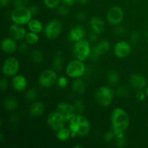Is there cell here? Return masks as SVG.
I'll use <instances>...</instances> for the list:
<instances>
[{
	"label": "cell",
	"mask_w": 148,
	"mask_h": 148,
	"mask_svg": "<svg viewBox=\"0 0 148 148\" xmlns=\"http://www.w3.org/2000/svg\"><path fill=\"white\" fill-rule=\"evenodd\" d=\"M114 137H115V134H114V131H113L112 130L106 132L103 136L104 140H105L106 142H107V143H108V142H111V140L114 138Z\"/></svg>",
	"instance_id": "36"
},
{
	"label": "cell",
	"mask_w": 148,
	"mask_h": 148,
	"mask_svg": "<svg viewBox=\"0 0 148 148\" xmlns=\"http://www.w3.org/2000/svg\"><path fill=\"white\" fill-rule=\"evenodd\" d=\"M86 67L82 61L74 59L69 62L65 68L66 75L71 78H79L85 75Z\"/></svg>",
	"instance_id": "6"
},
{
	"label": "cell",
	"mask_w": 148,
	"mask_h": 148,
	"mask_svg": "<svg viewBox=\"0 0 148 148\" xmlns=\"http://www.w3.org/2000/svg\"><path fill=\"white\" fill-rule=\"evenodd\" d=\"M30 57H31L32 61L36 64L41 63L44 59L42 51H40L38 49H34L32 51L31 53H30Z\"/></svg>",
	"instance_id": "28"
},
{
	"label": "cell",
	"mask_w": 148,
	"mask_h": 148,
	"mask_svg": "<svg viewBox=\"0 0 148 148\" xmlns=\"http://www.w3.org/2000/svg\"><path fill=\"white\" fill-rule=\"evenodd\" d=\"M124 15V11L121 7L119 6H114L107 12V21L112 25H119L122 22Z\"/></svg>",
	"instance_id": "11"
},
{
	"label": "cell",
	"mask_w": 148,
	"mask_h": 148,
	"mask_svg": "<svg viewBox=\"0 0 148 148\" xmlns=\"http://www.w3.org/2000/svg\"><path fill=\"white\" fill-rule=\"evenodd\" d=\"M132 51L130 43L125 40H120L115 44L114 47V53L116 57L124 59L130 54Z\"/></svg>",
	"instance_id": "14"
},
{
	"label": "cell",
	"mask_w": 148,
	"mask_h": 148,
	"mask_svg": "<svg viewBox=\"0 0 148 148\" xmlns=\"http://www.w3.org/2000/svg\"><path fill=\"white\" fill-rule=\"evenodd\" d=\"M4 134H3V133L1 132V134H0V142H1V143H2V142L4 141Z\"/></svg>",
	"instance_id": "49"
},
{
	"label": "cell",
	"mask_w": 148,
	"mask_h": 148,
	"mask_svg": "<svg viewBox=\"0 0 148 148\" xmlns=\"http://www.w3.org/2000/svg\"><path fill=\"white\" fill-rule=\"evenodd\" d=\"M146 38H147V39L148 40V30L146 32Z\"/></svg>",
	"instance_id": "52"
},
{
	"label": "cell",
	"mask_w": 148,
	"mask_h": 148,
	"mask_svg": "<svg viewBox=\"0 0 148 148\" xmlns=\"http://www.w3.org/2000/svg\"><path fill=\"white\" fill-rule=\"evenodd\" d=\"M61 0H43V4L49 9H55L59 7Z\"/></svg>",
	"instance_id": "32"
},
{
	"label": "cell",
	"mask_w": 148,
	"mask_h": 148,
	"mask_svg": "<svg viewBox=\"0 0 148 148\" xmlns=\"http://www.w3.org/2000/svg\"><path fill=\"white\" fill-rule=\"evenodd\" d=\"M37 97H38V91L36 88H30V89L26 92L25 98L27 101H35Z\"/></svg>",
	"instance_id": "30"
},
{
	"label": "cell",
	"mask_w": 148,
	"mask_h": 148,
	"mask_svg": "<svg viewBox=\"0 0 148 148\" xmlns=\"http://www.w3.org/2000/svg\"><path fill=\"white\" fill-rule=\"evenodd\" d=\"M56 111H59L60 114L63 115L66 121L69 122L77 115L76 110L75 106L72 104L68 103L60 102L56 106Z\"/></svg>",
	"instance_id": "12"
},
{
	"label": "cell",
	"mask_w": 148,
	"mask_h": 148,
	"mask_svg": "<svg viewBox=\"0 0 148 148\" xmlns=\"http://www.w3.org/2000/svg\"><path fill=\"white\" fill-rule=\"evenodd\" d=\"M107 80L108 84L111 86H116L119 85L120 80L119 74L116 70H111L107 74Z\"/></svg>",
	"instance_id": "25"
},
{
	"label": "cell",
	"mask_w": 148,
	"mask_h": 148,
	"mask_svg": "<svg viewBox=\"0 0 148 148\" xmlns=\"http://www.w3.org/2000/svg\"><path fill=\"white\" fill-rule=\"evenodd\" d=\"M115 32L117 35L121 36V35L124 34V33H125V29L122 26H117L115 29Z\"/></svg>",
	"instance_id": "43"
},
{
	"label": "cell",
	"mask_w": 148,
	"mask_h": 148,
	"mask_svg": "<svg viewBox=\"0 0 148 148\" xmlns=\"http://www.w3.org/2000/svg\"><path fill=\"white\" fill-rule=\"evenodd\" d=\"M62 30V24L59 20L54 19L46 25L43 28L46 37L49 40H54L59 36Z\"/></svg>",
	"instance_id": "8"
},
{
	"label": "cell",
	"mask_w": 148,
	"mask_h": 148,
	"mask_svg": "<svg viewBox=\"0 0 148 148\" xmlns=\"http://www.w3.org/2000/svg\"><path fill=\"white\" fill-rule=\"evenodd\" d=\"M85 36V30L81 25L72 27L69 32V39L71 41L77 42L82 40Z\"/></svg>",
	"instance_id": "19"
},
{
	"label": "cell",
	"mask_w": 148,
	"mask_h": 148,
	"mask_svg": "<svg viewBox=\"0 0 148 148\" xmlns=\"http://www.w3.org/2000/svg\"><path fill=\"white\" fill-rule=\"evenodd\" d=\"M38 33H34V32L29 31L28 33H26L25 40V42H27L29 45H34L37 43L39 40Z\"/></svg>",
	"instance_id": "27"
},
{
	"label": "cell",
	"mask_w": 148,
	"mask_h": 148,
	"mask_svg": "<svg viewBox=\"0 0 148 148\" xmlns=\"http://www.w3.org/2000/svg\"><path fill=\"white\" fill-rule=\"evenodd\" d=\"M45 106L40 101L33 102L30 106V114L33 117H38L43 114Z\"/></svg>",
	"instance_id": "21"
},
{
	"label": "cell",
	"mask_w": 148,
	"mask_h": 148,
	"mask_svg": "<svg viewBox=\"0 0 148 148\" xmlns=\"http://www.w3.org/2000/svg\"><path fill=\"white\" fill-rule=\"evenodd\" d=\"M87 17V14H85V12H79L77 14V19L79 20H81V21H82V20H85V19H86Z\"/></svg>",
	"instance_id": "44"
},
{
	"label": "cell",
	"mask_w": 148,
	"mask_h": 148,
	"mask_svg": "<svg viewBox=\"0 0 148 148\" xmlns=\"http://www.w3.org/2000/svg\"><path fill=\"white\" fill-rule=\"evenodd\" d=\"M63 2L64 4L67 5L68 7H72L75 4V0H61Z\"/></svg>",
	"instance_id": "45"
},
{
	"label": "cell",
	"mask_w": 148,
	"mask_h": 148,
	"mask_svg": "<svg viewBox=\"0 0 148 148\" xmlns=\"http://www.w3.org/2000/svg\"><path fill=\"white\" fill-rule=\"evenodd\" d=\"M58 79L56 72L53 69H48L43 70L38 77V83L45 88H51L56 83Z\"/></svg>",
	"instance_id": "9"
},
{
	"label": "cell",
	"mask_w": 148,
	"mask_h": 148,
	"mask_svg": "<svg viewBox=\"0 0 148 148\" xmlns=\"http://www.w3.org/2000/svg\"><path fill=\"white\" fill-rule=\"evenodd\" d=\"M139 37H140V33L137 31L133 32L131 34V36H130V39H131V41L132 43H136V42L138 40Z\"/></svg>",
	"instance_id": "42"
},
{
	"label": "cell",
	"mask_w": 148,
	"mask_h": 148,
	"mask_svg": "<svg viewBox=\"0 0 148 148\" xmlns=\"http://www.w3.org/2000/svg\"><path fill=\"white\" fill-rule=\"evenodd\" d=\"M9 32H10L11 37L13 38L14 40H17L25 38L26 33H27L25 28L22 25H18L16 23H13L10 26Z\"/></svg>",
	"instance_id": "16"
},
{
	"label": "cell",
	"mask_w": 148,
	"mask_h": 148,
	"mask_svg": "<svg viewBox=\"0 0 148 148\" xmlns=\"http://www.w3.org/2000/svg\"><path fill=\"white\" fill-rule=\"evenodd\" d=\"M145 92L146 95H147V97L148 98V86H147V87H146L145 90Z\"/></svg>",
	"instance_id": "51"
},
{
	"label": "cell",
	"mask_w": 148,
	"mask_h": 148,
	"mask_svg": "<svg viewBox=\"0 0 148 148\" xmlns=\"http://www.w3.org/2000/svg\"><path fill=\"white\" fill-rule=\"evenodd\" d=\"M135 97H136V99H137V101H143L145 99L147 95H146L145 92H144V91H143L141 90H137Z\"/></svg>",
	"instance_id": "37"
},
{
	"label": "cell",
	"mask_w": 148,
	"mask_h": 148,
	"mask_svg": "<svg viewBox=\"0 0 148 148\" xmlns=\"http://www.w3.org/2000/svg\"><path fill=\"white\" fill-rule=\"evenodd\" d=\"M20 69V63L17 59L9 56L4 59L2 64V73L6 77H14L17 75Z\"/></svg>",
	"instance_id": "7"
},
{
	"label": "cell",
	"mask_w": 148,
	"mask_h": 148,
	"mask_svg": "<svg viewBox=\"0 0 148 148\" xmlns=\"http://www.w3.org/2000/svg\"><path fill=\"white\" fill-rule=\"evenodd\" d=\"M78 1H79L80 4H86V3H88V1H89V0H78Z\"/></svg>",
	"instance_id": "50"
},
{
	"label": "cell",
	"mask_w": 148,
	"mask_h": 148,
	"mask_svg": "<svg viewBox=\"0 0 148 148\" xmlns=\"http://www.w3.org/2000/svg\"><path fill=\"white\" fill-rule=\"evenodd\" d=\"M53 66L55 71L59 72L63 67V59L61 55H56L53 60Z\"/></svg>",
	"instance_id": "29"
},
{
	"label": "cell",
	"mask_w": 148,
	"mask_h": 148,
	"mask_svg": "<svg viewBox=\"0 0 148 148\" xmlns=\"http://www.w3.org/2000/svg\"><path fill=\"white\" fill-rule=\"evenodd\" d=\"M91 53H92V49L88 40L82 39L79 41L75 42L73 47V54L75 59L84 62L90 57Z\"/></svg>",
	"instance_id": "4"
},
{
	"label": "cell",
	"mask_w": 148,
	"mask_h": 148,
	"mask_svg": "<svg viewBox=\"0 0 148 148\" xmlns=\"http://www.w3.org/2000/svg\"><path fill=\"white\" fill-rule=\"evenodd\" d=\"M27 3H28V0H14V7H23V6H26Z\"/></svg>",
	"instance_id": "41"
},
{
	"label": "cell",
	"mask_w": 148,
	"mask_h": 148,
	"mask_svg": "<svg viewBox=\"0 0 148 148\" xmlns=\"http://www.w3.org/2000/svg\"><path fill=\"white\" fill-rule=\"evenodd\" d=\"M96 33H94V32H92V34H90V40H91V41L92 42H95V40H97V36H96Z\"/></svg>",
	"instance_id": "48"
},
{
	"label": "cell",
	"mask_w": 148,
	"mask_h": 148,
	"mask_svg": "<svg viewBox=\"0 0 148 148\" xmlns=\"http://www.w3.org/2000/svg\"><path fill=\"white\" fill-rule=\"evenodd\" d=\"M69 129L71 131V137L75 136L85 137L90 131V123L87 117L82 114H77L69 121Z\"/></svg>",
	"instance_id": "2"
},
{
	"label": "cell",
	"mask_w": 148,
	"mask_h": 148,
	"mask_svg": "<svg viewBox=\"0 0 148 148\" xmlns=\"http://www.w3.org/2000/svg\"><path fill=\"white\" fill-rule=\"evenodd\" d=\"M28 43L27 42H25V43H22L19 45L18 46V51L21 53H25L27 51L28 49Z\"/></svg>",
	"instance_id": "39"
},
{
	"label": "cell",
	"mask_w": 148,
	"mask_h": 148,
	"mask_svg": "<svg viewBox=\"0 0 148 148\" xmlns=\"http://www.w3.org/2000/svg\"><path fill=\"white\" fill-rule=\"evenodd\" d=\"M27 25L30 31L36 33H40L44 28L41 22L38 19H31Z\"/></svg>",
	"instance_id": "24"
},
{
	"label": "cell",
	"mask_w": 148,
	"mask_h": 148,
	"mask_svg": "<svg viewBox=\"0 0 148 148\" xmlns=\"http://www.w3.org/2000/svg\"><path fill=\"white\" fill-rule=\"evenodd\" d=\"M111 122L116 138L124 137L130 125V116L127 111L120 107L114 108L111 112Z\"/></svg>",
	"instance_id": "1"
},
{
	"label": "cell",
	"mask_w": 148,
	"mask_h": 148,
	"mask_svg": "<svg viewBox=\"0 0 148 148\" xmlns=\"http://www.w3.org/2000/svg\"><path fill=\"white\" fill-rule=\"evenodd\" d=\"M131 86L137 90H143L147 85V80L143 75L140 74H133L129 78Z\"/></svg>",
	"instance_id": "15"
},
{
	"label": "cell",
	"mask_w": 148,
	"mask_h": 148,
	"mask_svg": "<svg viewBox=\"0 0 148 148\" xmlns=\"http://www.w3.org/2000/svg\"><path fill=\"white\" fill-rule=\"evenodd\" d=\"M32 15L33 14L30 8L26 6H23V7H14L11 12L10 17L13 23L23 25L29 23V21L32 19Z\"/></svg>",
	"instance_id": "3"
},
{
	"label": "cell",
	"mask_w": 148,
	"mask_h": 148,
	"mask_svg": "<svg viewBox=\"0 0 148 148\" xmlns=\"http://www.w3.org/2000/svg\"><path fill=\"white\" fill-rule=\"evenodd\" d=\"M72 88L75 92L77 94H82L85 92L86 85L85 82L80 78H75L72 83Z\"/></svg>",
	"instance_id": "23"
},
{
	"label": "cell",
	"mask_w": 148,
	"mask_h": 148,
	"mask_svg": "<svg viewBox=\"0 0 148 148\" xmlns=\"http://www.w3.org/2000/svg\"><path fill=\"white\" fill-rule=\"evenodd\" d=\"M116 146L119 148H123L125 147L126 145V140L125 137H119V138H116Z\"/></svg>",
	"instance_id": "38"
},
{
	"label": "cell",
	"mask_w": 148,
	"mask_h": 148,
	"mask_svg": "<svg viewBox=\"0 0 148 148\" xmlns=\"http://www.w3.org/2000/svg\"><path fill=\"white\" fill-rule=\"evenodd\" d=\"M116 95L119 97H121V98H125L129 95L130 93V91H129L128 88H127L124 86H121L119 88H118V89L116 90Z\"/></svg>",
	"instance_id": "33"
},
{
	"label": "cell",
	"mask_w": 148,
	"mask_h": 148,
	"mask_svg": "<svg viewBox=\"0 0 148 148\" xmlns=\"http://www.w3.org/2000/svg\"><path fill=\"white\" fill-rule=\"evenodd\" d=\"M18 106V101L15 97L12 95H8L6 97L4 101V107L6 110L9 111H12L15 110Z\"/></svg>",
	"instance_id": "22"
},
{
	"label": "cell",
	"mask_w": 148,
	"mask_h": 148,
	"mask_svg": "<svg viewBox=\"0 0 148 148\" xmlns=\"http://www.w3.org/2000/svg\"><path fill=\"white\" fill-rule=\"evenodd\" d=\"M12 85L16 91L22 92L27 88V80L23 75H16L12 79Z\"/></svg>",
	"instance_id": "17"
},
{
	"label": "cell",
	"mask_w": 148,
	"mask_h": 148,
	"mask_svg": "<svg viewBox=\"0 0 148 148\" xmlns=\"http://www.w3.org/2000/svg\"><path fill=\"white\" fill-rule=\"evenodd\" d=\"M32 14H37L39 12V8L37 5H33L30 8Z\"/></svg>",
	"instance_id": "46"
},
{
	"label": "cell",
	"mask_w": 148,
	"mask_h": 148,
	"mask_svg": "<svg viewBox=\"0 0 148 148\" xmlns=\"http://www.w3.org/2000/svg\"><path fill=\"white\" fill-rule=\"evenodd\" d=\"M114 92L108 86H101L96 90L95 100L100 106L107 107L110 106L114 100Z\"/></svg>",
	"instance_id": "5"
},
{
	"label": "cell",
	"mask_w": 148,
	"mask_h": 148,
	"mask_svg": "<svg viewBox=\"0 0 148 148\" xmlns=\"http://www.w3.org/2000/svg\"><path fill=\"white\" fill-rule=\"evenodd\" d=\"M74 106H75V110H76L77 114H82L83 112L84 108H85V105H84L83 101L81 100H76L74 102Z\"/></svg>",
	"instance_id": "31"
},
{
	"label": "cell",
	"mask_w": 148,
	"mask_h": 148,
	"mask_svg": "<svg viewBox=\"0 0 148 148\" xmlns=\"http://www.w3.org/2000/svg\"><path fill=\"white\" fill-rule=\"evenodd\" d=\"M110 47L111 44L108 40H103L100 41L92 49V53L90 55L91 59L93 61L98 60L102 55L105 54L109 51Z\"/></svg>",
	"instance_id": "13"
},
{
	"label": "cell",
	"mask_w": 148,
	"mask_h": 148,
	"mask_svg": "<svg viewBox=\"0 0 148 148\" xmlns=\"http://www.w3.org/2000/svg\"><path fill=\"white\" fill-rule=\"evenodd\" d=\"M66 119L62 114L58 111L51 112L47 118V124L51 130L58 131L60 129L64 127Z\"/></svg>",
	"instance_id": "10"
},
{
	"label": "cell",
	"mask_w": 148,
	"mask_h": 148,
	"mask_svg": "<svg viewBox=\"0 0 148 148\" xmlns=\"http://www.w3.org/2000/svg\"><path fill=\"white\" fill-rule=\"evenodd\" d=\"M1 48L3 52L10 54L17 50V45L13 38H4L1 40Z\"/></svg>",
	"instance_id": "18"
},
{
	"label": "cell",
	"mask_w": 148,
	"mask_h": 148,
	"mask_svg": "<svg viewBox=\"0 0 148 148\" xmlns=\"http://www.w3.org/2000/svg\"><path fill=\"white\" fill-rule=\"evenodd\" d=\"M56 84H57L59 88L63 89V88H65L67 87L68 84H69V80H68L67 77H66L61 76L59 77H58Z\"/></svg>",
	"instance_id": "34"
},
{
	"label": "cell",
	"mask_w": 148,
	"mask_h": 148,
	"mask_svg": "<svg viewBox=\"0 0 148 148\" xmlns=\"http://www.w3.org/2000/svg\"><path fill=\"white\" fill-rule=\"evenodd\" d=\"M57 12H59V14H60L62 16H66L69 12V10L68 8L67 5H61L58 7V10Z\"/></svg>",
	"instance_id": "35"
},
{
	"label": "cell",
	"mask_w": 148,
	"mask_h": 148,
	"mask_svg": "<svg viewBox=\"0 0 148 148\" xmlns=\"http://www.w3.org/2000/svg\"><path fill=\"white\" fill-rule=\"evenodd\" d=\"M90 26L92 32L96 34H101L105 30V23L103 20L98 17H93L90 21Z\"/></svg>",
	"instance_id": "20"
},
{
	"label": "cell",
	"mask_w": 148,
	"mask_h": 148,
	"mask_svg": "<svg viewBox=\"0 0 148 148\" xmlns=\"http://www.w3.org/2000/svg\"><path fill=\"white\" fill-rule=\"evenodd\" d=\"M8 85H9V82L7 79L6 78H2L1 79V82H0V88L2 91L6 90L8 88Z\"/></svg>",
	"instance_id": "40"
},
{
	"label": "cell",
	"mask_w": 148,
	"mask_h": 148,
	"mask_svg": "<svg viewBox=\"0 0 148 148\" xmlns=\"http://www.w3.org/2000/svg\"><path fill=\"white\" fill-rule=\"evenodd\" d=\"M11 2V0H0V4L1 7H6Z\"/></svg>",
	"instance_id": "47"
},
{
	"label": "cell",
	"mask_w": 148,
	"mask_h": 148,
	"mask_svg": "<svg viewBox=\"0 0 148 148\" xmlns=\"http://www.w3.org/2000/svg\"><path fill=\"white\" fill-rule=\"evenodd\" d=\"M56 137L60 141H66V140H67L71 137L70 130L67 128H65V127H63V128L60 129L58 131H56Z\"/></svg>",
	"instance_id": "26"
}]
</instances>
